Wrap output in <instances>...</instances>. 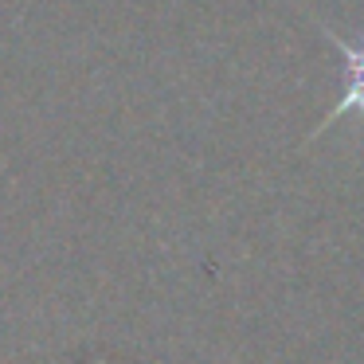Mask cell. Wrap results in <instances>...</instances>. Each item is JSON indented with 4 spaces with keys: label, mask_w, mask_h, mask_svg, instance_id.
<instances>
[{
    "label": "cell",
    "mask_w": 364,
    "mask_h": 364,
    "mask_svg": "<svg viewBox=\"0 0 364 364\" xmlns=\"http://www.w3.org/2000/svg\"><path fill=\"white\" fill-rule=\"evenodd\" d=\"M325 32V40L333 43V48L341 51V55L348 59V87H345V98H341L337 106H333L329 114H325V122L314 129V137L321 134L329 122H337V118H345V114H360L364 118V36H360V43H353V40H341L337 32H329V28H321Z\"/></svg>",
    "instance_id": "obj_1"
}]
</instances>
